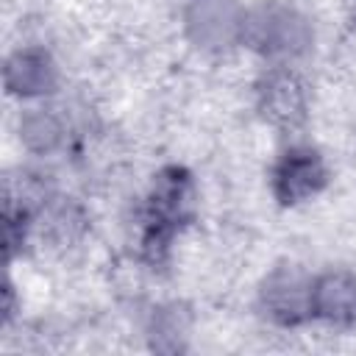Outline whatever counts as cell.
<instances>
[{"label":"cell","instance_id":"8992f818","mask_svg":"<svg viewBox=\"0 0 356 356\" xmlns=\"http://www.w3.org/2000/svg\"><path fill=\"white\" fill-rule=\"evenodd\" d=\"M312 312L331 325L356 323V275L348 270H331L312 284Z\"/></svg>","mask_w":356,"mask_h":356},{"label":"cell","instance_id":"7a4b0ae2","mask_svg":"<svg viewBox=\"0 0 356 356\" xmlns=\"http://www.w3.org/2000/svg\"><path fill=\"white\" fill-rule=\"evenodd\" d=\"M239 36L264 56H298L309 44V25L298 11L267 3L242 17Z\"/></svg>","mask_w":356,"mask_h":356},{"label":"cell","instance_id":"52a82bcc","mask_svg":"<svg viewBox=\"0 0 356 356\" xmlns=\"http://www.w3.org/2000/svg\"><path fill=\"white\" fill-rule=\"evenodd\" d=\"M242 17L245 11H239L231 0H197L189 11V31L209 47L228 44L234 36H239Z\"/></svg>","mask_w":356,"mask_h":356},{"label":"cell","instance_id":"3957f363","mask_svg":"<svg viewBox=\"0 0 356 356\" xmlns=\"http://www.w3.org/2000/svg\"><path fill=\"white\" fill-rule=\"evenodd\" d=\"M256 103L261 117L284 131L298 128L309 114V89L303 78L289 67H273L256 86Z\"/></svg>","mask_w":356,"mask_h":356},{"label":"cell","instance_id":"277c9868","mask_svg":"<svg viewBox=\"0 0 356 356\" xmlns=\"http://www.w3.org/2000/svg\"><path fill=\"white\" fill-rule=\"evenodd\" d=\"M312 284H314V278H309L298 267L273 270L264 278L261 289H259L261 312L278 325H300L303 320L314 317V312H312Z\"/></svg>","mask_w":356,"mask_h":356},{"label":"cell","instance_id":"9c48e42d","mask_svg":"<svg viewBox=\"0 0 356 356\" xmlns=\"http://www.w3.org/2000/svg\"><path fill=\"white\" fill-rule=\"evenodd\" d=\"M44 234L56 242V245H70L75 242L83 231H86V214L78 203L72 200H58L50 203L44 209V222H42Z\"/></svg>","mask_w":356,"mask_h":356},{"label":"cell","instance_id":"8fae6325","mask_svg":"<svg viewBox=\"0 0 356 356\" xmlns=\"http://www.w3.org/2000/svg\"><path fill=\"white\" fill-rule=\"evenodd\" d=\"M14 314V292H11V284H6V320H11Z\"/></svg>","mask_w":356,"mask_h":356},{"label":"cell","instance_id":"30bf717a","mask_svg":"<svg viewBox=\"0 0 356 356\" xmlns=\"http://www.w3.org/2000/svg\"><path fill=\"white\" fill-rule=\"evenodd\" d=\"M19 134L31 150H53L61 142V125L47 111H28L19 122Z\"/></svg>","mask_w":356,"mask_h":356},{"label":"cell","instance_id":"5b68a950","mask_svg":"<svg viewBox=\"0 0 356 356\" xmlns=\"http://www.w3.org/2000/svg\"><path fill=\"white\" fill-rule=\"evenodd\" d=\"M328 181L325 161L312 147H289L273 167L270 184L281 206H295L314 197Z\"/></svg>","mask_w":356,"mask_h":356},{"label":"cell","instance_id":"6da1fadb","mask_svg":"<svg viewBox=\"0 0 356 356\" xmlns=\"http://www.w3.org/2000/svg\"><path fill=\"white\" fill-rule=\"evenodd\" d=\"M195 186L184 167H164L142 206V256L150 264H161L170 253L172 236L192 220Z\"/></svg>","mask_w":356,"mask_h":356},{"label":"cell","instance_id":"ba28073f","mask_svg":"<svg viewBox=\"0 0 356 356\" xmlns=\"http://www.w3.org/2000/svg\"><path fill=\"white\" fill-rule=\"evenodd\" d=\"M56 78V64L44 50H17L6 61V86L11 95L33 97L53 92Z\"/></svg>","mask_w":356,"mask_h":356},{"label":"cell","instance_id":"7c38bea8","mask_svg":"<svg viewBox=\"0 0 356 356\" xmlns=\"http://www.w3.org/2000/svg\"><path fill=\"white\" fill-rule=\"evenodd\" d=\"M353 22H356V11H353Z\"/></svg>","mask_w":356,"mask_h":356}]
</instances>
